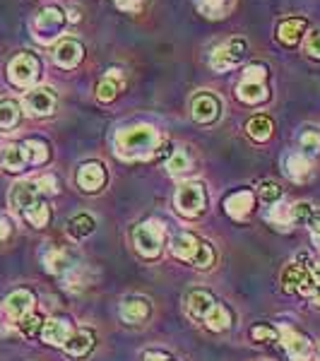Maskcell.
<instances>
[{
    "label": "cell",
    "instance_id": "39",
    "mask_svg": "<svg viewBox=\"0 0 320 361\" xmlns=\"http://www.w3.org/2000/svg\"><path fill=\"white\" fill-rule=\"evenodd\" d=\"M313 217V207L308 202H294L292 205V224H308Z\"/></svg>",
    "mask_w": 320,
    "mask_h": 361
},
{
    "label": "cell",
    "instance_id": "24",
    "mask_svg": "<svg viewBox=\"0 0 320 361\" xmlns=\"http://www.w3.org/2000/svg\"><path fill=\"white\" fill-rule=\"evenodd\" d=\"M306 32V20H299V17H292V20H284L282 25L277 27V37L282 44L287 46H294L301 42Z\"/></svg>",
    "mask_w": 320,
    "mask_h": 361
},
{
    "label": "cell",
    "instance_id": "20",
    "mask_svg": "<svg viewBox=\"0 0 320 361\" xmlns=\"http://www.w3.org/2000/svg\"><path fill=\"white\" fill-rule=\"evenodd\" d=\"M63 349H66V354H70V357H75V359L85 357V354H90L92 349H94V333H90V330L73 333L70 340L63 345Z\"/></svg>",
    "mask_w": 320,
    "mask_h": 361
},
{
    "label": "cell",
    "instance_id": "25",
    "mask_svg": "<svg viewBox=\"0 0 320 361\" xmlns=\"http://www.w3.org/2000/svg\"><path fill=\"white\" fill-rule=\"evenodd\" d=\"M44 267H46V272H51V275H68V272L73 270L68 253L63 248H49V250H46V253H44Z\"/></svg>",
    "mask_w": 320,
    "mask_h": 361
},
{
    "label": "cell",
    "instance_id": "43",
    "mask_svg": "<svg viewBox=\"0 0 320 361\" xmlns=\"http://www.w3.org/2000/svg\"><path fill=\"white\" fill-rule=\"evenodd\" d=\"M37 183H39V188H42V193H58V188H56V178L54 176H49V173H46V176H39L37 178Z\"/></svg>",
    "mask_w": 320,
    "mask_h": 361
},
{
    "label": "cell",
    "instance_id": "40",
    "mask_svg": "<svg viewBox=\"0 0 320 361\" xmlns=\"http://www.w3.org/2000/svg\"><path fill=\"white\" fill-rule=\"evenodd\" d=\"M260 197H263L265 202H277L279 197H282V188H279L275 180H263V183H260Z\"/></svg>",
    "mask_w": 320,
    "mask_h": 361
},
{
    "label": "cell",
    "instance_id": "8",
    "mask_svg": "<svg viewBox=\"0 0 320 361\" xmlns=\"http://www.w3.org/2000/svg\"><path fill=\"white\" fill-rule=\"evenodd\" d=\"M56 104L58 97L51 87H32L25 94V99H22L25 114L29 116H51L56 111Z\"/></svg>",
    "mask_w": 320,
    "mask_h": 361
},
{
    "label": "cell",
    "instance_id": "27",
    "mask_svg": "<svg viewBox=\"0 0 320 361\" xmlns=\"http://www.w3.org/2000/svg\"><path fill=\"white\" fill-rule=\"evenodd\" d=\"M22 147H25L27 161H29V164H34V166L46 164V161H49V157H51V149H49V145H46L44 140H37V137L25 140V142H22Z\"/></svg>",
    "mask_w": 320,
    "mask_h": 361
},
{
    "label": "cell",
    "instance_id": "31",
    "mask_svg": "<svg viewBox=\"0 0 320 361\" xmlns=\"http://www.w3.org/2000/svg\"><path fill=\"white\" fill-rule=\"evenodd\" d=\"M22 214H25V219L34 226V229H44V226L49 224V219H51V209H49V205H46L44 200H37L32 207H27Z\"/></svg>",
    "mask_w": 320,
    "mask_h": 361
},
{
    "label": "cell",
    "instance_id": "10",
    "mask_svg": "<svg viewBox=\"0 0 320 361\" xmlns=\"http://www.w3.org/2000/svg\"><path fill=\"white\" fill-rule=\"evenodd\" d=\"M39 195H42V188H39L37 178L17 180L13 188H10V207L15 212H25L27 207H32L39 200Z\"/></svg>",
    "mask_w": 320,
    "mask_h": 361
},
{
    "label": "cell",
    "instance_id": "21",
    "mask_svg": "<svg viewBox=\"0 0 320 361\" xmlns=\"http://www.w3.org/2000/svg\"><path fill=\"white\" fill-rule=\"evenodd\" d=\"M308 282V265H289L287 270L282 272V287L284 292H304Z\"/></svg>",
    "mask_w": 320,
    "mask_h": 361
},
{
    "label": "cell",
    "instance_id": "17",
    "mask_svg": "<svg viewBox=\"0 0 320 361\" xmlns=\"http://www.w3.org/2000/svg\"><path fill=\"white\" fill-rule=\"evenodd\" d=\"M200 246H202V238H197L195 234H190V231H181V234H176L171 238V253L176 255L178 260L190 263V265H193Z\"/></svg>",
    "mask_w": 320,
    "mask_h": 361
},
{
    "label": "cell",
    "instance_id": "12",
    "mask_svg": "<svg viewBox=\"0 0 320 361\" xmlns=\"http://www.w3.org/2000/svg\"><path fill=\"white\" fill-rule=\"evenodd\" d=\"M75 180H78V185L85 193H97V190H101L104 183H106V169H104L101 161H85V164L78 169Z\"/></svg>",
    "mask_w": 320,
    "mask_h": 361
},
{
    "label": "cell",
    "instance_id": "46",
    "mask_svg": "<svg viewBox=\"0 0 320 361\" xmlns=\"http://www.w3.org/2000/svg\"><path fill=\"white\" fill-rule=\"evenodd\" d=\"M13 234V222L8 217H0V241H8Z\"/></svg>",
    "mask_w": 320,
    "mask_h": 361
},
{
    "label": "cell",
    "instance_id": "11",
    "mask_svg": "<svg viewBox=\"0 0 320 361\" xmlns=\"http://www.w3.org/2000/svg\"><path fill=\"white\" fill-rule=\"evenodd\" d=\"M34 304H37V299H34V294L29 292V289H15L13 294L5 296L3 313L13 320V323H17V320H22L34 311Z\"/></svg>",
    "mask_w": 320,
    "mask_h": 361
},
{
    "label": "cell",
    "instance_id": "23",
    "mask_svg": "<svg viewBox=\"0 0 320 361\" xmlns=\"http://www.w3.org/2000/svg\"><path fill=\"white\" fill-rule=\"evenodd\" d=\"M147 316H149V301L140 299V296L125 299L123 304H121V318H123L125 323H142Z\"/></svg>",
    "mask_w": 320,
    "mask_h": 361
},
{
    "label": "cell",
    "instance_id": "45",
    "mask_svg": "<svg viewBox=\"0 0 320 361\" xmlns=\"http://www.w3.org/2000/svg\"><path fill=\"white\" fill-rule=\"evenodd\" d=\"M116 5H118L123 13H137L140 5H142V0H113Z\"/></svg>",
    "mask_w": 320,
    "mask_h": 361
},
{
    "label": "cell",
    "instance_id": "1",
    "mask_svg": "<svg viewBox=\"0 0 320 361\" xmlns=\"http://www.w3.org/2000/svg\"><path fill=\"white\" fill-rule=\"evenodd\" d=\"M113 149L121 159L128 161L149 159L159 149V133H156L154 126L147 123L125 126L113 135Z\"/></svg>",
    "mask_w": 320,
    "mask_h": 361
},
{
    "label": "cell",
    "instance_id": "33",
    "mask_svg": "<svg viewBox=\"0 0 320 361\" xmlns=\"http://www.w3.org/2000/svg\"><path fill=\"white\" fill-rule=\"evenodd\" d=\"M301 294L308 296L316 306H320V260H313V263L308 265V282Z\"/></svg>",
    "mask_w": 320,
    "mask_h": 361
},
{
    "label": "cell",
    "instance_id": "41",
    "mask_svg": "<svg viewBox=\"0 0 320 361\" xmlns=\"http://www.w3.org/2000/svg\"><path fill=\"white\" fill-rule=\"evenodd\" d=\"M304 51L311 58H318V61H320V29H318V32H311L304 39Z\"/></svg>",
    "mask_w": 320,
    "mask_h": 361
},
{
    "label": "cell",
    "instance_id": "19",
    "mask_svg": "<svg viewBox=\"0 0 320 361\" xmlns=\"http://www.w3.org/2000/svg\"><path fill=\"white\" fill-rule=\"evenodd\" d=\"M0 164H3L5 171H13V173L25 171V166L29 164V161H27V154H25L22 142L3 145V149H0Z\"/></svg>",
    "mask_w": 320,
    "mask_h": 361
},
{
    "label": "cell",
    "instance_id": "34",
    "mask_svg": "<svg viewBox=\"0 0 320 361\" xmlns=\"http://www.w3.org/2000/svg\"><path fill=\"white\" fill-rule=\"evenodd\" d=\"M118 90H121L118 80H113V78H109V75H106V78L97 85V99H99V102H104V104H109V102H113V99L118 97Z\"/></svg>",
    "mask_w": 320,
    "mask_h": 361
},
{
    "label": "cell",
    "instance_id": "14",
    "mask_svg": "<svg viewBox=\"0 0 320 361\" xmlns=\"http://www.w3.org/2000/svg\"><path fill=\"white\" fill-rule=\"evenodd\" d=\"M42 340L46 345H54V347H63L73 335V323L68 318H49L44 320L42 325Z\"/></svg>",
    "mask_w": 320,
    "mask_h": 361
},
{
    "label": "cell",
    "instance_id": "42",
    "mask_svg": "<svg viewBox=\"0 0 320 361\" xmlns=\"http://www.w3.org/2000/svg\"><path fill=\"white\" fill-rule=\"evenodd\" d=\"M251 337L255 342H263V340H267V342H272L277 337V330H272V328H265V325H255V328L251 330Z\"/></svg>",
    "mask_w": 320,
    "mask_h": 361
},
{
    "label": "cell",
    "instance_id": "47",
    "mask_svg": "<svg viewBox=\"0 0 320 361\" xmlns=\"http://www.w3.org/2000/svg\"><path fill=\"white\" fill-rule=\"evenodd\" d=\"M144 361H173V359L164 352H156V349H152V352L144 354Z\"/></svg>",
    "mask_w": 320,
    "mask_h": 361
},
{
    "label": "cell",
    "instance_id": "16",
    "mask_svg": "<svg viewBox=\"0 0 320 361\" xmlns=\"http://www.w3.org/2000/svg\"><path fill=\"white\" fill-rule=\"evenodd\" d=\"M82 56H85L82 44L75 42V39H63V42L58 44V46H56V51H54L56 66H58V68H63V70L78 68V66H80V61H82Z\"/></svg>",
    "mask_w": 320,
    "mask_h": 361
},
{
    "label": "cell",
    "instance_id": "15",
    "mask_svg": "<svg viewBox=\"0 0 320 361\" xmlns=\"http://www.w3.org/2000/svg\"><path fill=\"white\" fill-rule=\"evenodd\" d=\"M214 304L217 301H214V296L207 289H193V292L185 296V311H188V318L195 320V323H202Z\"/></svg>",
    "mask_w": 320,
    "mask_h": 361
},
{
    "label": "cell",
    "instance_id": "29",
    "mask_svg": "<svg viewBox=\"0 0 320 361\" xmlns=\"http://www.w3.org/2000/svg\"><path fill=\"white\" fill-rule=\"evenodd\" d=\"M202 323L207 325L212 333H222V330H226L231 325V313H229V308H226L224 304H214L212 306V311L207 313L205 320Z\"/></svg>",
    "mask_w": 320,
    "mask_h": 361
},
{
    "label": "cell",
    "instance_id": "4",
    "mask_svg": "<svg viewBox=\"0 0 320 361\" xmlns=\"http://www.w3.org/2000/svg\"><path fill=\"white\" fill-rule=\"evenodd\" d=\"M265 78H267V68L265 66H248L243 70V78L241 82L236 87V94L241 99L243 104H260L267 99V85H265Z\"/></svg>",
    "mask_w": 320,
    "mask_h": 361
},
{
    "label": "cell",
    "instance_id": "5",
    "mask_svg": "<svg viewBox=\"0 0 320 361\" xmlns=\"http://www.w3.org/2000/svg\"><path fill=\"white\" fill-rule=\"evenodd\" d=\"M42 75V63L32 54H20L8 63V80L20 90H32Z\"/></svg>",
    "mask_w": 320,
    "mask_h": 361
},
{
    "label": "cell",
    "instance_id": "6",
    "mask_svg": "<svg viewBox=\"0 0 320 361\" xmlns=\"http://www.w3.org/2000/svg\"><path fill=\"white\" fill-rule=\"evenodd\" d=\"M63 25H66V15L61 8L49 5V8L39 10V15L34 17V37L42 44H51L54 39L61 37Z\"/></svg>",
    "mask_w": 320,
    "mask_h": 361
},
{
    "label": "cell",
    "instance_id": "32",
    "mask_svg": "<svg viewBox=\"0 0 320 361\" xmlns=\"http://www.w3.org/2000/svg\"><path fill=\"white\" fill-rule=\"evenodd\" d=\"M97 229V222L92 214H78L68 222V234L73 238H85Z\"/></svg>",
    "mask_w": 320,
    "mask_h": 361
},
{
    "label": "cell",
    "instance_id": "28",
    "mask_svg": "<svg viewBox=\"0 0 320 361\" xmlns=\"http://www.w3.org/2000/svg\"><path fill=\"white\" fill-rule=\"evenodd\" d=\"M195 5L200 10V15H205L207 20H222L231 10L234 0H195Z\"/></svg>",
    "mask_w": 320,
    "mask_h": 361
},
{
    "label": "cell",
    "instance_id": "30",
    "mask_svg": "<svg viewBox=\"0 0 320 361\" xmlns=\"http://www.w3.org/2000/svg\"><path fill=\"white\" fill-rule=\"evenodd\" d=\"M246 133L255 140V142H265V140H270V135H272V121L263 114L253 116V118L246 123Z\"/></svg>",
    "mask_w": 320,
    "mask_h": 361
},
{
    "label": "cell",
    "instance_id": "37",
    "mask_svg": "<svg viewBox=\"0 0 320 361\" xmlns=\"http://www.w3.org/2000/svg\"><path fill=\"white\" fill-rule=\"evenodd\" d=\"M270 222L277 224L279 229H289V226H292V205H282V202H279V205L272 207Z\"/></svg>",
    "mask_w": 320,
    "mask_h": 361
},
{
    "label": "cell",
    "instance_id": "18",
    "mask_svg": "<svg viewBox=\"0 0 320 361\" xmlns=\"http://www.w3.org/2000/svg\"><path fill=\"white\" fill-rule=\"evenodd\" d=\"M253 205H255V197H253L251 190H236V193H231V195L224 200L226 214H229L231 219H236V222L246 219L248 214H251Z\"/></svg>",
    "mask_w": 320,
    "mask_h": 361
},
{
    "label": "cell",
    "instance_id": "9",
    "mask_svg": "<svg viewBox=\"0 0 320 361\" xmlns=\"http://www.w3.org/2000/svg\"><path fill=\"white\" fill-rule=\"evenodd\" d=\"M277 337H279V342H282V347L287 349L292 361H313V349L306 335L296 333L289 325H282V328L277 330Z\"/></svg>",
    "mask_w": 320,
    "mask_h": 361
},
{
    "label": "cell",
    "instance_id": "22",
    "mask_svg": "<svg viewBox=\"0 0 320 361\" xmlns=\"http://www.w3.org/2000/svg\"><path fill=\"white\" fill-rule=\"evenodd\" d=\"M284 171H287V176L292 178L294 183H304V180H308V176H311V161L301 152H294L284 161Z\"/></svg>",
    "mask_w": 320,
    "mask_h": 361
},
{
    "label": "cell",
    "instance_id": "44",
    "mask_svg": "<svg viewBox=\"0 0 320 361\" xmlns=\"http://www.w3.org/2000/svg\"><path fill=\"white\" fill-rule=\"evenodd\" d=\"M308 226H311L313 243H316V248L320 250V214L318 212H313V217H311V222H308Z\"/></svg>",
    "mask_w": 320,
    "mask_h": 361
},
{
    "label": "cell",
    "instance_id": "38",
    "mask_svg": "<svg viewBox=\"0 0 320 361\" xmlns=\"http://www.w3.org/2000/svg\"><path fill=\"white\" fill-rule=\"evenodd\" d=\"M17 325H20L22 335L25 337H34L37 333H42V325H44V318L37 316V313H29L22 320H17Z\"/></svg>",
    "mask_w": 320,
    "mask_h": 361
},
{
    "label": "cell",
    "instance_id": "7",
    "mask_svg": "<svg viewBox=\"0 0 320 361\" xmlns=\"http://www.w3.org/2000/svg\"><path fill=\"white\" fill-rule=\"evenodd\" d=\"M246 51H248V44L243 42V39H229L226 44H219L217 49L212 51V56H209V66H212V70H219V73L231 70L243 61Z\"/></svg>",
    "mask_w": 320,
    "mask_h": 361
},
{
    "label": "cell",
    "instance_id": "26",
    "mask_svg": "<svg viewBox=\"0 0 320 361\" xmlns=\"http://www.w3.org/2000/svg\"><path fill=\"white\" fill-rule=\"evenodd\" d=\"M22 106L15 99H0V130H10L20 123Z\"/></svg>",
    "mask_w": 320,
    "mask_h": 361
},
{
    "label": "cell",
    "instance_id": "3",
    "mask_svg": "<svg viewBox=\"0 0 320 361\" xmlns=\"http://www.w3.org/2000/svg\"><path fill=\"white\" fill-rule=\"evenodd\" d=\"M173 205H176V209L183 217H197V214H202L207 207L205 185H202L200 180H185V183H181L176 188Z\"/></svg>",
    "mask_w": 320,
    "mask_h": 361
},
{
    "label": "cell",
    "instance_id": "13",
    "mask_svg": "<svg viewBox=\"0 0 320 361\" xmlns=\"http://www.w3.org/2000/svg\"><path fill=\"white\" fill-rule=\"evenodd\" d=\"M190 111H193V118L197 121V123L207 126V123H214V121L219 118V114H222V104H219V99L214 94L202 92V94H197L193 99Z\"/></svg>",
    "mask_w": 320,
    "mask_h": 361
},
{
    "label": "cell",
    "instance_id": "36",
    "mask_svg": "<svg viewBox=\"0 0 320 361\" xmlns=\"http://www.w3.org/2000/svg\"><path fill=\"white\" fill-rule=\"evenodd\" d=\"M299 147L304 157H313L320 152V133L316 130H304L299 137Z\"/></svg>",
    "mask_w": 320,
    "mask_h": 361
},
{
    "label": "cell",
    "instance_id": "2",
    "mask_svg": "<svg viewBox=\"0 0 320 361\" xmlns=\"http://www.w3.org/2000/svg\"><path fill=\"white\" fill-rule=\"evenodd\" d=\"M133 243H135L137 253L144 255L147 260L159 258L161 250H164V226L156 219L137 224L135 231H133Z\"/></svg>",
    "mask_w": 320,
    "mask_h": 361
},
{
    "label": "cell",
    "instance_id": "35",
    "mask_svg": "<svg viewBox=\"0 0 320 361\" xmlns=\"http://www.w3.org/2000/svg\"><path fill=\"white\" fill-rule=\"evenodd\" d=\"M166 169H168L171 176H181V173L190 171V157L185 154L183 149H178V152H173L171 157H168Z\"/></svg>",
    "mask_w": 320,
    "mask_h": 361
}]
</instances>
